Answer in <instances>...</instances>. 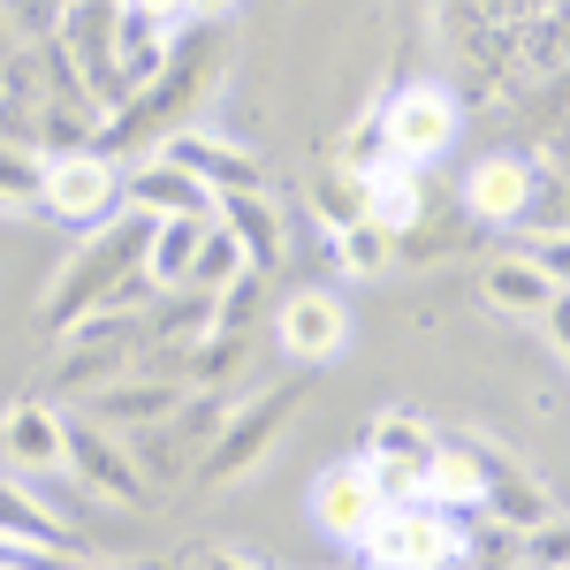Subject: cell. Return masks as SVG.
Returning <instances> with one entry per match:
<instances>
[{"label":"cell","instance_id":"cell-6","mask_svg":"<svg viewBox=\"0 0 570 570\" xmlns=\"http://www.w3.org/2000/svg\"><path fill=\"white\" fill-rule=\"evenodd\" d=\"M274 335H282V351L297 357V365H327V357H343V343H351V305L327 297V289H297L282 305V320H274Z\"/></svg>","mask_w":570,"mask_h":570},{"label":"cell","instance_id":"cell-17","mask_svg":"<svg viewBox=\"0 0 570 570\" xmlns=\"http://www.w3.org/2000/svg\"><path fill=\"white\" fill-rule=\"evenodd\" d=\"M69 456L85 464V480L99 487V494H137V472H130V464H115V449H107L99 434H69Z\"/></svg>","mask_w":570,"mask_h":570},{"label":"cell","instance_id":"cell-10","mask_svg":"<svg viewBox=\"0 0 570 570\" xmlns=\"http://www.w3.org/2000/svg\"><path fill=\"white\" fill-rule=\"evenodd\" d=\"M0 441H8V456H16L23 472H61V464H69V426H61L46 403H23V411H8Z\"/></svg>","mask_w":570,"mask_h":570},{"label":"cell","instance_id":"cell-12","mask_svg":"<svg viewBox=\"0 0 570 570\" xmlns=\"http://www.w3.org/2000/svg\"><path fill=\"white\" fill-rule=\"evenodd\" d=\"M426 502L434 510H487V456L480 449H449L441 441L426 464Z\"/></svg>","mask_w":570,"mask_h":570},{"label":"cell","instance_id":"cell-7","mask_svg":"<svg viewBox=\"0 0 570 570\" xmlns=\"http://www.w3.org/2000/svg\"><path fill=\"white\" fill-rule=\"evenodd\" d=\"M357 198H365V220L373 228H419L426 220V168H411V160H373L365 176H357Z\"/></svg>","mask_w":570,"mask_h":570},{"label":"cell","instance_id":"cell-14","mask_svg":"<svg viewBox=\"0 0 570 570\" xmlns=\"http://www.w3.org/2000/svg\"><path fill=\"white\" fill-rule=\"evenodd\" d=\"M480 289H487V305H502V312H548L556 305V282L532 259H494Z\"/></svg>","mask_w":570,"mask_h":570},{"label":"cell","instance_id":"cell-13","mask_svg":"<svg viewBox=\"0 0 570 570\" xmlns=\"http://www.w3.org/2000/svg\"><path fill=\"white\" fill-rule=\"evenodd\" d=\"M198 244H206V220H190V214L153 220V252H145V274H153L160 289H183V282H190V259H198Z\"/></svg>","mask_w":570,"mask_h":570},{"label":"cell","instance_id":"cell-23","mask_svg":"<svg viewBox=\"0 0 570 570\" xmlns=\"http://www.w3.org/2000/svg\"><path fill=\"white\" fill-rule=\"evenodd\" d=\"M532 266L556 282V297H570V236H548V244L532 252Z\"/></svg>","mask_w":570,"mask_h":570},{"label":"cell","instance_id":"cell-18","mask_svg":"<svg viewBox=\"0 0 570 570\" xmlns=\"http://www.w3.org/2000/svg\"><path fill=\"white\" fill-rule=\"evenodd\" d=\"M343 266H351V274H381V266H389V228L351 220V228H343Z\"/></svg>","mask_w":570,"mask_h":570},{"label":"cell","instance_id":"cell-11","mask_svg":"<svg viewBox=\"0 0 570 570\" xmlns=\"http://www.w3.org/2000/svg\"><path fill=\"white\" fill-rule=\"evenodd\" d=\"M130 198H137V206H145L153 220H168V214L206 220V214H214V190L190 176V168H176V160H153V168L130 183Z\"/></svg>","mask_w":570,"mask_h":570},{"label":"cell","instance_id":"cell-24","mask_svg":"<svg viewBox=\"0 0 570 570\" xmlns=\"http://www.w3.org/2000/svg\"><path fill=\"white\" fill-rule=\"evenodd\" d=\"M0 570H46V563H31L23 548H0Z\"/></svg>","mask_w":570,"mask_h":570},{"label":"cell","instance_id":"cell-4","mask_svg":"<svg viewBox=\"0 0 570 570\" xmlns=\"http://www.w3.org/2000/svg\"><path fill=\"white\" fill-rule=\"evenodd\" d=\"M39 198L61 220H99L122 198V176L107 153H53V160H39Z\"/></svg>","mask_w":570,"mask_h":570},{"label":"cell","instance_id":"cell-16","mask_svg":"<svg viewBox=\"0 0 570 570\" xmlns=\"http://www.w3.org/2000/svg\"><path fill=\"white\" fill-rule=\"evenodd\" d=\"M220 228H228L236 244H252V259H274V236H282V220L259 206V190H236V198L220 206Z\"/></svg>","mask_w":570,"mask_h":570},{"label":"cell","instance_id":"cell-2","mask_svg":"<svg viewBox=\"0 0 570 570\" xmlns=\"http://www.w3.org/2000/svg\"><path fill=\"white\" fill-rule=\"evenodd\" d=\"M381 145H389V160H411V168L441 160L456 145V99L441 85H403L381 107Z\"/></svg>","mask_w":570,"mask_h":570},{"label":"cell","instance_id":"cell-9","mask_svg":"<svg viewBox=\"0 0 570 570\" xmlns=\"http://www.w3.org/2000/svg\"><path fill=\"white\" fill-rule=\"evenodd\" d=\"M168 160H176V168H190V176L206 183L214 198L259 190V160H252V153H236V145H220V137H176V145H168Z\"/></svg>","mask_w":570,"mask_h":570},{"label":"cell","instance_id":"cell-20","mask_svg":"<svg viewBox=\"0 0 570 570\" xmlns=\"http://www.w3.org/2000/svg\"><path fill=\"white\" fill-rule=\"evenodd\" d=\"M176 411V389H115V395H99V419H168Z\"/></svg>","mask_w":570,"mask_h":570},{"label":"cell","instance_id":"cell-3","mask_svg":"<svg viewBox=\"0 0 570 570\" xmlns=\"http://www.w3.org/2000/svg\"><path fill=\"white\" fill-rule=\"evenodd\" d=\"M441 441L419 426V419H403V411H389L373 434H365V472H373V487L389 494V502H419L426 494V464H434Z\"/></svg>","mask_w":570,"mask_h":570},{"label":"cell","instance_id":"cell-22","mask_svg":"<svg viewBox=\"0 0 570 570\" xmlns=\"http://www.w3.org/2000/svg\"><path fill=\"white\" fill-rule=\"evenodd\" d=\"M122 16H130L137 31H168V23L190 16V0H122Z\"/></svg>","mask_w":570,"mask_h":570},{"label":"cell","instance_id":"cell-5","mask_svg":"<svg viewBox=\"0 0 570 570\" xmlns=\"http://www.w3.org/2000/svg\"><path fill=\"white\" fill-rule=\"evenodd\" d=\"M381 510H389V494L373 487L365 456H351V464H335V472L312 480V525L327 532V540H365Z\"/></svg>","mask_w":570,"mask_h":570},{"label":"cell","instance_id":"cell-25","mask_svg":"<svg viewBox=\"0 0 570 570\" xmlns=\"http://www.w3.org/2000/svg\"><path fill=\"white\" fill-rule=\"evenodd\" d=\"M190 8H206V16H214V8H228V0H190Z\"/></svg>","mask_w":570,"mask_h":570},{"label":"cell","instance_id":"cell-15","mask_svg":"<svg viewBox=\"0 0 570 570\" xmlns=\"http://www.w3.org/2000/svg\"><path fill=\"white\" fill-rule=\"evenodd\" d=\"M53 532H61V525L46 518L23 487H0V548H46Z\"/></svg>","mask_w":570,"mask_h":570},{"label":"cell","instance_id":"cell-8","mask_svg":"<svg viewBox=\"0 0 570 570\" xmlns=\"http://www.w3.org/2000/svg\"><path fill=\"white\" fill-rule=\"evenodd\" d=\"M525 206H532V168L525 160H510V153L472 160V176H464V214L472 220L510 228V220H525Z\"/></svg>","mask_w":570,"mask_h":570},{"label":"cell","instance_id":"cell-21","mask_svg":"<svg viewBox=\"0 0 570 570\" xmlns=\"http://www.w3.org/2000/svg\"><path fill=\"white\" fill-rule=\"evenodd\" d=\"M525 548H532V570H570V525L563 518H540L525 532Z\"/></svg>","mask_w":570,"mask_h":570},{"label":"cell","instance_id":"cell-19","mask_svg":"<svg viewBox=\"0 0 570 570\" xmlns=\"http://www.w3.org/2000/svg\"><path fill=\"white\" fill-rule=\"evenodd\" d=\"M244 266V244L228 236V228H206V244H198V259H190V282H228Z\"/></svg>","mask_w":570,"mask_h":570},{"label":"cell","instance_id":"cell-1","mask_svg":"<svg viewBox=\"0 0 570 570\" xmlns=\"http://www.w3.org/2000/svg\"><path fill=\"white\" fill-rule=\"evenodd\" d=\"M365 556H373V570H456L464 563V525L449 510H434L426 494L389 502L365 532Z\"/></svg>","mask_w":570,"mask_h":570}]
</instances>
